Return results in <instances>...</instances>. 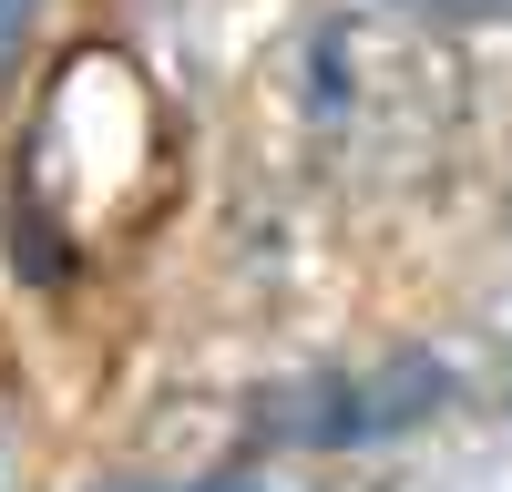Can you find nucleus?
Returning a JSON list of instances; mask_svg holds the SVG:
<instances>
[{"label": "nucleus", "instance_id": "1", "mask_svg": "<svg viewBox=\"0 0 512 492\" xmlns=\"http://www.w3.org/2000/svg\"><path fill=\"white\" fill-rule=\"evenodd\" d=\"M451 400V369L441 359H390V369H349V380H308L267 410L277 441H308V451H359V441H390L420 431L431 410Z\"/></svg>", "mask_w": 512, "mask_h": 492}, {"label": "nucleus", "instance_id": "2", "mask_svg": "<svg viewBox=\"0 0 512 492\" xmlns=\"http://www.w3.org/2000/svg\"><path fill=\"white\" fill-rule=\"evenodd\" d=\"M390 11H420V21H512V0H390Z\"/></svg>", "mask_w": 512, "mask_h": 492}, {"label": "nucleus", "instance_id": "3", "mask_svg": "<svg viewBox=\"0 0 512 492\" xmlns=\"http://www.w3.org/2000/svg\"><path fill=\"white\" fill-rule=\"evenodd\" d=\"M175 492H287V482H175Z\"/></svg>", "mask_w": 512, "mask_h": 492}]
</instances>
